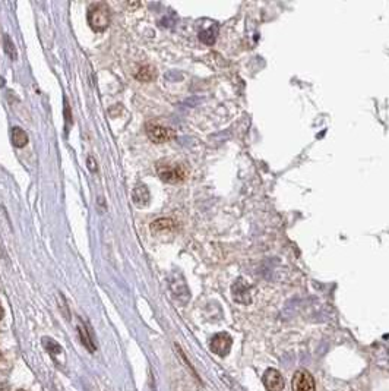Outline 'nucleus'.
<instances>
[{
	"label": "nucleus",
	"instance_id": "ddd939ff",
	"mask_svg": "<svg viewBox=\"0 0 389 391\" xmlns=\"http://www.w3.org/2000/svg\"><path fill=\"white\" fill-rule=\"evenodd\" d=\"M3 46H4V52H6V55L10 57L12 60H15V59H16V49H15L13 43L10 41V38H9L7 35L3 37Z\"/></svg>",
	"mask_w": 389,
	"mask_h": 391
},
{
	"label": "nucleus",
	"instance_id": "20e7f679",
	"mask_svg": "<svg viewBox=\"0 0 389 391\" xmlns=\"http://www.w3.org/2000/svg\"><path fill=\"white\" fill-rule=\"evenodd\" d=\"M231 344H233V340L230 334L227 333H218L212 337L211 340V350L218 355V356H227L230 353V349H231Z\"/></svg>",
	"mask_w": 389,
	"mask_h": 391
},
{
	"label": "nucleus",
	"instance_id": "1a4fd4ad",
	"mask_svg": "<svg viewBox=\"0 0 389 391\" xmlns=\"http://www.w3.org/2000/svg\"><path fill=\"white\" fill-rule=\"evenodd\" d=\"M78 334H79V338H81V343L88 349V352H91V353L95 352V344H94L92 337H91L90 331H88V327L79 324L78 326Z\"/></svg>",
	"mask_w": 389,
	"mask_h": 391
},
{
	"label": "nucleus",
	"instance_id": "6e6552de",
	"mask_svg": "<svg viewBox=\"0 0 389 391\" xmlns=\"http://www.w3.org/2000/svg\"><path fill=\"white\" fill-rule=\"evenodd\" d=\"M135 78L141 82H151L157 78V72L152 66L144 65L138 69V72L135 73Z\"/></svg>",
	"mask_w": 389,
	"mask_h": 391
},
{
	"label": "nucleus",
	"instance_id": "2eb2a0df",
	"mask_svg": "<svg viewBox=\"0 0 389 391\" xmlns=\"http://www.w3.org/2000/svg\"><path fill=\"white\" fill-rule=\"evenodd\" d=\"M88 167H90L91 171H97V170H98V168H97V164H95V160H94L92 157H88Z\"/></svg>",
	"mask_w": 389,
	"mask_h": 391
},
{
	"label": "nucleus",
	"instance_id": "0eeeda50",
	"mask_svg": "<svg viewBox=\"0 0 389 391\" xmlns=\"http://www.w3.org/2000/svg\"><path fill=\"white\" fill-rule=\"evenodd\" d=\"M132 199H133V204L136 207H147L151 201V195H150L148 188L144 183L136 185L133 192H132Z\"/></svg>",
	"mask_w": 389,
	"mask_h": 391
},
{
	"label": "nucleus",
	"instance_id": "9b49d317",
	"mask_svg": "<svg viewBox=\"0 0 389 391\" xmlns=\"http://www.w3.org/2000/svg\"><path fill=\"white\" fill-rule=\"evenodd\" d=\"M174 220L171 219H158L151 224V230L154 233H163V231H170L174 228Z\"/></svg>",
	"mask_w": 389,
	"mask_h": 391
},
{
	"label": "nucleus",
	"instance_id": "f3484780",
	"mask_svg": "<svg viewBox=\"0 0 389 391\" xmlns=\"http://www.w3.org/2000/svg\"><path fill=\"white\" fill-rule=\"evenodd\" d=\"M18 391H24V390H18Z\"/></svg>",
	"mask_w": 389,
	"mask_h": 391
},
{
	"label": "nucleus",
	"instance_id": "7ed1b4c3",
	"mask_svg": "<svg viewBox=\"0 0 389 391\" xmlns=\"http://www.w3.org/2000/svg\"><path fill=\"white\" fill-rule=\"evenodd\" d=\"M145 130H147L148 138H150L152 142H155V144L168 142V141H171L173 138H176V132H174L171 128H166V126L157 125V123H148V125L145 126Z\"/></svg>",
	"mask_w": 389,
	"mask_h": 391
},
{
	"label": "nucleus",
	"instance_id": "f257e3e1",
	"mask_svg": "<svg viewBox=\"0 0 389 391\" xmlns=\"http://www.w3.org/2000/svg\"><path fill=\"white\" fill-rule=\"evenodd\" d=\"M110 9L104 3H94L88 9V24L95 33H103L110 25Z\"/></svg>",
	"mask_w": 389,
	"mask_h": 391
},
{
	"label": "nucleus",
	"instance_id": "4468645a",
	"mask_svg": "<svg viewBox=\"0 0 389 391\" xmlns=\"http://www.w3.org/2000/svg\"><path fill=\"white\" fill-rule=\"evenodd\" d=\"M64 120H66V128H69L72 120H70V107L66 100H64Z\"/></svg>",
	"mask_w": 389,
	"mask_h": 391
},
{
	"label": "nucleus",
	"instance_id": "f8f14e48",
	"mask_svg": "<svg viewBox=\"0 0 389 391\" xmlns=\"http://www.w3.org/2000/svg\"><path fill=\"white\" fill-rule=\"evenodd\" d=\"M41 341H43V346L46 347V350L49 352V355H50L52 358H56V356H59V355L63 353L61 346H60L59 343H56L53 338H50V337H43Z\"/></svg>",
	"mask_w": 389,
	"mask_h": 391
},
{
	"label": "nucleus",
	"instance_id": "dca6fc26",
	"mask_svg": "<svg viewBox=\"0 0 389 391\" xmlns=\"http://www.w3.org/2000/svg\"><path fill=\"white\" fill-rule=\"evenodd\" d=\"M3 315H4V311H3V308H1V305H0V320L3 318Z\"/></svg>",
	"mask_w": 389,
	"mask_h": 391
},
{
	"label": "nucleus",
	"instance_id": "423d86ee",
	"mask_svg": "<svg viewBox=\"0 0 389 391\" xmlns=\"http://www.w3.org/2000/svg\"><path fill=\"white\" fill-rule=\"evenodd\" d=\"M264 386L268 391H281L284 390V378L277 369H268L264 374Z\"/></svg>",
	"mask_w": 389,
	"mask_h": 391
},
{
	"label": "nucleus",
	"instance_id": "39448f33",
	"mask_svg": "<svg viewBox=\"0 0 389 391\" xmlns=\"http://www.w3.org/2000/svg\"><path fill=\"white\" fill-rule=\"evenodd\" d=\"M293 390L294 391H316L315 380L307 371H297L293 377Z\"/></svg>",
	"mask_w": 389,
	"mask_h": 391
},
{
	"label": "nucleus",
	"instance_id": "9d476101",
	"mask_svg": "<svg viewBox=\"0 0 389 391\" xmlns=\"http://www.w3.org/2000/svg\"><path fill=\"white\" fill-rule=\"evenodd\" d=\"M12 144L16 147V148H22L28 144V135L24 129L15 126L12 129Z\"/></svg>",
	"mask_w": 389,
	"mask_h": 391
},
{
	"label": "nucleus",
	"instance_id": "f03ea898",
	"mask_svg": "<svg viewBox=\"0 0 389 391\" xmlns=\"http://www.w3.org/2000/svg\"><path fill=\"white\" fill-rule=\"evenodd\" d=\"M157 173L160 179L167 183H180L187 177V170L180 163L160 162L157 164Z\"/></svg>",
	"mask_w": 389,
	"mask_h": 391
}]
</instances>
